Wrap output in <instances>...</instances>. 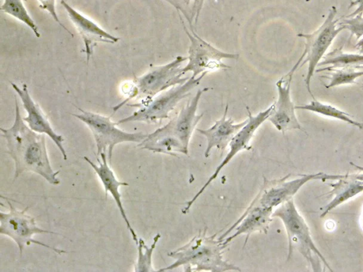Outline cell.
<instances>
[{
    "label": "cell",
    "instance_id": "6da1fadb",
    "mask_svg": "<svg viewBox=\"0 0 363 272\" xmlns=\"http://www.w3.org/2000/svg\"><path fill=\"white\" fill-rule=\"evenodd\" d=\"M0 130L6 140L7 152L14 162L13 181L22 173L28 171L40 176L51 185L60 184V171H55L52 167L45 135L32 130L24 122L16 98L13 125Z\"/></svg>",
    "mask_w": 363,
    "mask_h": 272
},
{
    "label": "cell",
    "instance_id": "7a4b0ae2",
    "mask_svg": "<svg viewBox=\"0 0 363 272\" xmlns=\"http://www.w3.org/2000/svg\"><path fill=\"white\" fill-rule=\"evenodd\" d=\"M224 249L217 233L208 235L206 228L184 245L169 251L167 256L174 261L158 271H171L179 266L186 271H240L238 266L224 259Z\"/></svg>",
    "mask_w": 363,
    "mask_h": 272
},
{
    "label": "cell",
    "instance_id": "3957f363",
    "mask_svg": "<svg viewBox=\"0 0 363 272\" xmlns=\"http://www.w3.org/2000/svg\"><path fill=\"white\" fill-rule=\"evenodd\" d=\"M273 217L282 222L288 238L289 261L294 250H297L311 265L313 271H323L324 267L333 271L323 255L316 247L308 225L299 213L291 198L274 210Z\"/></svg>",
    "mask_w": 363,
    "mask_h": 272
},
{
    "label": "cell",
    "instance_id": "277c9868",
    "mask_svg": "<svg viewBox=\"0 0 363 272\" xmlns=\"http://www.w3.org/2000/svg\"><path fill=\"white\" fill-rule=\"evenodd\" d=\"M187 57L177 56L171 62L155 66L137 77L126 91L127 98L113 107V112L120 109L131 99L147 101L173 86L184 84L190 76L184 77L181 66Z\"/></svg>",
    "mask_w": 363,
    "mask_h": 272
},
{
    "label": "cell",
    "instance_id": "5b68a950",
    "mask_svg": "<svg viewBox=\"0 0 363 272\" xmlns=\"http://www.w3.org/2000/svg\"><path fill=\"white\" fill-rule=\"evenodd\" d=\"M206 75L204 73L197 77L191 76L184 84L164 91L147 101L128 104L129 106L138 108V110L129 116L119 120L117 124L130 122L158 123L164 119H168L177 104L191 94V91Z\"/></svg>",
    "mask_w": 363,
    "mask_h": 272
},
{
    "label": "cell",
    "instance_id": "8992f818",
    "mask_svg": "<svg viewBox=\"0 0 363 272\" xmlns=\"http://www.w3.org/2000/svg\"><path fill=\"white\" fill-rule=\"evenodd\" d=\"M79 113L74 117L83 122L90 130L96 146L97 158L106 153L109 164L116 145L123 142H141L147 136L143 132H129L118 127L110 117L78 108Z\"/></svg>",
    "mask_w": 363,
    "mask_h": 272
},
{
    "label": "cell",
    "instance_id": "52a82bcc",
    "mask_svg": "<svg viewBox=\"0 0 363 272\" xmlns=\"http://www.w3.org/2000/svg\"><path fill=\"white\" fill-rule=\"evenodd\" d=\"M9 205L7 212H0V234L11 239L18 248L22 256L26 246L36 244L50 249L58 254L67 253L65 250L46 244L33 239L35 234L57 233L40 227L35 219L27 212L28 207L18 209L6 199Z\"/></svg>",
    "mask_w": 363,
    "mask_h": 272
},
{
    "label": "cell",
    "instance_id": "ba28073f",
    "mask_svg": "<svg viewBox=\"0 0 363 272\" xmlns=\"http://www.w3.org/2000/svg\"><path fill=\"white\" fill-rule=\"evenodd\" d=\"M180 16L184 30L190 40L188 50L187 64L182 72H191L192 76L197 77L202 74L230 68L223 62V60H237L238 54L223 52L199 36L194 28L188 29Z\"/></svg>",
    "mask_w": 363,
    "mask_h": 272
},
{
    "label": "cell",
    "instance_id": "9c48e42d",
    "mask_svg": "<svg viewBox=\"0 0 363 272\" xmlns=\"http://www.w3.org/2000/svg\"><path fill=\"white\" fill-rule=\"evenodd\" d=\"M337 8L332 6L322 25L312 33H298V36L305 39L304 52L306 55L300 67L308 63V71L305 79L306 87L309 94L315 99L311 89V80L315 72L316 67L323 57L325 52L332 44L335 37L344 30V27L338 26L340 19H335Z\"/></svg>",
    "mask_w": 363,
    "mask_h": 272
},
{
    "label": "cell",
    "instance_id": "30bf717a",
    "mask_svg": "<svg viewBox=\"0 0 363 272\" xmlns=\"http://www.w3.org/2000/svg\"><path fill=\"white\" fill-rule=\"evenodd\" d=\"M345 174H328L318 172L302 174L292 180H289L290 174L284 177L269 180L264 177L263 185L252 200V203L275 209L281 204L293 198L300 188L308 181L313 180H338Z\"/></svg>",
    "mask_w": 363,
    "mask_h": 272
},
{
    "label": "cell",
    "instance_id": "8fae6325",
    "mask_svg": "<svg viewBox=\"0 0 363 272\" xmlns=\"http://www.w3.org/2000/svg\"><path fill=\"white\" fill-rule=\"evenodd\" d=\"M273 108V103L267 108L265 110L259 112L257 115H253L248 107L246 109L248 113L247 121L245 125L238 132L234 137L230 141L228 147L229 151L217 166L213 174L209 176L208 180L205 182L203 186L195 193V195L187 202L184 208L182 209V213L186 214L199 198V197L206 191L209 185L218 177L222 169L233 159V158L242 150L251 149L252 145L250 141L253 138L257 130L262 125V124L267 120L271 111Z\"/></svg>",
    "mask_w": 363,
    "mask_h": 272
},
{
    "label": "cell",
    "instance_id": "7c38bea8",
    "mask_svg": "<svg viewBox=\"0 0 363 272\" xmlns=\"http://www.w3.org/2000/svg\"><path fill=\"white\" fill-rule=\"evenodd\" d=\"M305 55L306 52L303 51L300 58L289 72L281 76L276 83L278 98L277 101L273 103V108L267 120L279 132L283 134L292 130L304 131L296 115L295 106L291 96V85L293 76L296 69L300 67Z\"/></svg>",
    "mask_w": 363,
    "mask_h": 272
},
{
    "label": "cell",
    "instance_id": "4fadbf2b",
    "mask_svg": "<svg viewBox=\"0 0 363 272\" xmlns=\"http://www.w3.org/2000/svg\"><path fill=\"white\" fill-rule=\"evenodd\" d=\"M274 209L250 203L238 219L219 237L226 248L229 244L240 235H245L244 246L252 234L255 232L267 234L272 221Z\"/></svg>",
    "mask_w": 363,
    "mask_h": 272
},
{
    "label": "cell",
    "instance_id": "5bb4252c",
    "mask_svg": "<svg viewBox=\"0 0 363 272\" xmlns=\"http://www.w3.org/2000/svg\"><path fill=\"white\" fill-rule=\"evenodd\" d=\"M11 85L18 94L23 106L27 113L23 119L27 125L33 131L48 136L62 154L65 160L67 159V154L63 145L64 137L57 133L40 106L33 100L26 84L22 86L11 82Z\"/></svg>",
    "mask_w": 363,
    "mask_h": 272
},
{
    "label": "cell",
    "instance_id": "9a60e30c",
    "mask_svg": "<svg viewBox=\"0 0 363 272\" xmlns=\"http://www.w3.org/2000/svg\"><path fill=\"white\" fill-rule=\"evenodd\" d=\"M60 3L82 38L84 46L83 52L86 55L87 63L98 42L114 44L120 40L119 38L111 35L91 19L74 8L65 0H61Z\"/></svg>",
    "mask_w": 363,
    "mask_h": 272
},
{
    "label": "cell",
    "instance_id": "2e32d148",
    "mask_svg": "<svg viewBox=\"0 0 363 272\" xmlns=\"http://www.w3.org/2000/svg\"><path fill=\"white\" fill-rule=\"evenodd\" d=\"M84 159L86 162L90 166L94 169V172L99 178L105 191L106 197L109 194L117 205L119 212L128 230L131 237L135 244L138 242V237L133 228L123 207L121 200V194L120 193V188L121 186H127L128 183L125 181H119L114 171L109 166L108 157L106 153H102L97 158L98 164L94 163L88 157H84Z\"/></svg>",
    "mask_w": 363,
    "mask_h": 272
},
{
    "label": "cell",
    "instance_id": "e0dca14e",
    "mask_svg": "<svg viewBox=\"0 0 363 272\" xmlns=\"http://www.w3.org/2000/svg\"><path fill=\"white\" fill-rule=\"evenodd\" d=\"M208 89H199L191 101L184 106L179 112L164 126L171 135L179 138L189 147L193 132L203 113L197 114L199 100L203 93Z\"/></svg>",
    "mask_w": 363,
    "mask_h": 272
},
{
    "label": "cell",
    "instance_id": "ac0fdd59",
    "mask_svg": "<svg viewBox=\"0 0 363 272\" xmlns=\"http://www.w3.org/2000/svg\"><path fill=\"white\" fill-rule=\"evenodd\" d=\"M228 106L226 105L223 116L207 129H196L206 139L204 157L208 158L213 148L224 150L238 132L245 125L247 119L240 122L227 117Z\"/></svg>",
    "mask_w": 363,
    "mask_h": 272
},
{
    "label": "cell",
    "instance_id": "d6986e66",
    "mask_svg": "<svg viewBox=\"0 0 363 272\" xmlns=\"http://www.w3.org/2000/svg\"><path fill=\"white\" fill-rule=\"evenodd\" d=\"M137 146L154 153L172 156L189 154V147H186L179 138L169 133L163 126L147 134Z\"/></svg>",
    "mask_w": 363,
    "mask_h": 272
},
{
    "label": "cell",
    "instance_id": "ffe728a7",
    "mask_svg": "<svg viewBox=\"0 0 363 272\" xmlns=\"http://www.w3.org/2000/svg\"><path fill=\"white\" fill-rule=\"evenodd\" d=\"M332 190L327 193L331 200L322 208L320 217H324L329 212L349 199L363 192V181L355 179L350 176L345 175L343 178L337 180L336 183L329 184Z\"/></svg>",
    "mask_w": 363,
    "mask_h": 272
},
{
    "label": "cell",
    "instance_id": "44dd1931",
    "mask_svg": "<svg viewBox=\"0 0 363 272\" xmlns=\"http://www.w3.org/2000/svg\"><path fill=\"white\" fill-rule=\"evenodd\" d=\"M329 64V67L319 68L316 72L330 71L333 69L361 68L363 67V55L345 53L341 49H335L328 53L318 67Z\"/></svg>",
    "mask_w": 363,
    "mask_h": 272
},
{
    "label": "cell",
    "instance_id": "7402d4cb",
    "mask_svg": "<svg viewBox=\"0 0 363 272\" xmlns=\"http://www.w3.org/2000/svg\"><path fill=\"white\" fill-rule=\"evenodd\" d=\"M295 108L306 110L322 115L335 118L355 126L360 130L363 129V123L354 120L352 116L348 113L338 109L330 104H326L317 101L315 98L311 101L309 103L295 106Z\"/></svg>",
    "mask_w": 363,
    "mask_h": 272
},
{
    "label": "cell",
    "instance_id": "603a6c76",
    "mask_svg": "<svg viewBox=\"0 0 363 272\" xmlns=\"http://www.w3.org/2000/svg\"><path fill=\"white\" fill-rule=\"evenodd\" d=\"M161 238V234L157 233L153 237L150 245L146 244L142 238H138L136 244L138 246V257L134 264L133 271L135 272H152L158 271L154 268L152 264L153 252Z\"/></svg>",
    "mask_w": 363,
    "mask_h": 272
},
{
    "label": "cell",
    "instance_id": "cb8c5ba5",
    "mask_svg": "<svg viewBox=\"0 0 363 272\" xmlns=\"http://www.w3.org/2000/svg\"><path fill=\"white\" fill-rule=\"evenodd\" d=\"M24 1L27 0H3L1 10L26 25L37 38H40L38 27L25 7Z\"/></svg>",
    "mask_w": 363,
    "mask_h": 272
},
{
    "label": "cell",
    "instance_id": "d4e9b609",
    "mask_svg": "<svg viewBox=\"0 0 363 272\" xmlns=\"http://www.w3.org/2000/svg\"><path fill=\"white\" fill-rule=\"evenodd\" d=\"M174 6L179 13H182L189 24V28H194L206 0H165Z\"/></svg>",
    "mask_w": 363,
    "mask_h": 272
},
{
    "label": "cell",
    "instance_id": "484cf974",
    "mask_svg": "<svg viewBox=\"0 0 363 272\" xmlns=\"http://www.w3.org/2000/svg\"><path fill=\"white\" fill-rule=\"evenodd\" d=\"M357 68H342L333 69L330 72V77L322 76V77L329 78L330 83L325 85L326 88H331L342 84H355L356 79L363 76V71H357Z\"/></svg>",
    "mask_w": 363,
    "mask_h": 272
},
{
    "label": "cell",
    "instance_id": "4316f807",
    "mask_svg": "<svg viewBox=\"0 0 363 272\" xmlns=\"http://www.w3.org/2000/svg\"><path fill=\"white\" fill-rule=\"evenodd\" d=\"M337 26H342L345 29L350 30L351 35H355L357 40H359L363 36L362 14H358L354 17L346 18L341 22H338Z\"/></svg>",
    "mask_w": 363,
    "mask_h": 272
},
{
    "label": "cell",
    "instance_id": "83f0119b",
    "mask_svg": "<svg viewBox=\"0 0 363 272\" xmlns=\"http://www.w3.org/2000/svg\"><path fill=\"white\" fill-rule=\"evenodd\" d=\"M39 3V7L46 11L51 17L55 20V21L61 26L65 30H66L69 34L73 36V34L70 30H69L66 26L61 22L60 20L58 15L57 13L55 2L56 0H36Z\"/></svg>",
    "mask_w": 363,
    "mask_h": 272
},
{
    "label": "cell",
    "instance_id": "f1b7e54d",
    "mask_svg": "<svg viewBox=\"0 0 363 272\" xmlns=\"http://www.w3.org/2000/svg\"><path fill=\"white\" fill-rule=\"evenodd\" d=\"M356 6L357 8L350 14L347 15L346 18L354 17L358 14H363V0H353L350 2L349 8Z\"/></svg>",
    "mask_w": 363,
    "mask_h": 272
},
{
    "label": "cell",
    "instance_id": "f546056e",
    "mask_svg": "<svg viewBox=\"0 0 363 272\" xmlns=\"http://www.w3.org/2000/svg\"><path fill=\"white\" fill-rule=\"evenodd\" d=\"M350 164L354 166L357 170H359V173L350 174V176L355 179L363 181V166H359L356 164H354L353 162H350Z\"/></svg>",
    "mask_w": 363,
    "mask_h": 272
},
{
    "label": "cell",
    "instance_id": "4dcf8cb0",
    "mask_svg": "<svg viewBox=\"0 0 363 272\" xmlns=\"http://www.w3.org/2000/svg\"><path fill=\"white\" fill-rule=\"evenodd\" d=\"M355 48L359 50V54L363 55V38L357 42Z\"/></svg>",
    "mask_w": 363,
    "mask_h": 272
},
{
    "label": "cell",
    "instance_id": "1f68e13d",
    "mask_svg": "<svg viewBox=\"0 0 363 272\" xmlns=\"http://www.w3.org/2000/svg\"><path fill=\"white\" fill-rule=\"evenodd\" d=\"M362 88H363V86H362Z\"/></svg>",
    "mask_w": 363,
    "mask_h": 272
}]
</instances>
